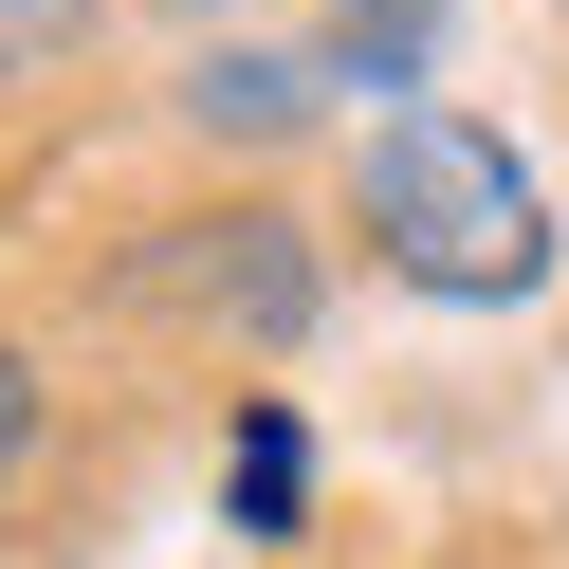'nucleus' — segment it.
Wrapping results in <instances>:
<instances>
[{"mask_svg":"<svg viewBox=\"0 0 569 569\" xmlns=\"http://www.w3.org/2000/svg\"><path fill=\"white\" fill-rule=\"evenodd\" d=\"M19 459H38V349L0 331V478H19Z\"/></svg>","mask_w":569,"mask_h":569,"instance_id":"7","label":"nucleus"},{"mask_svg":"<svg viewBox=\"0 0 569 569\" xmlns=\"http://www.w3.org/2000/svg\"><path fill=\"white\" fill-rule=\"evenodd\" d=\"M295 515H312V441H295V405H276V386H239V532L276 551Z\"/></svg>","mask_w":569,"mask_h":569,"instance_id":"5","label":"nucleus"},{"mask_svg":"<svg viewBox=\"0 0 569 569\" xmlns=\"http://www.w3.org/2000/svg\"><path fill=\"white\" fill-rule=\"evenodd\" d=\"M295 111H312L295 56H184V129H202V148H276Z\"/></svg>","mask_w":569,"mask_h":569,"instance_id":"4","label":"nucleus"},{"mask_svg":"<svg viewBox=\"0 0 569 569\" xmlns=\"http://www.w3.org/2000/svg\"><path fill=\"white\" fill-rule=\"evenodd\" d=\"M349 221H368V258L405 276V295H441V312H515V295H551V202H532V166H515V129H478V111H386L368 148H349Z\"/></svg>","mask_w":569,"mask_h":569,"instance_id":"1","label":"nucleus"},{"mask_svg":"<svg viewBox=\"0 0 569 569\" xmlns=\"http://www.w3.org/2000/svg\"><path fill=\"white\" fill-rule=\"evenodd\" d=\"M92 38H111V0H0V92H38V74H74Z\"/></svg>","mask_w":569,"mask_h":569,"instance_id":"6","label":"nucleus"},{"mask_svg":"<svg viewBox=\"0 0 569 569\" xmlns=\"http://www.w3.org/2000/svg\"><path fill=\"white\" fill-rule=\"evenodd\" d=\"M129 295L276 368V349L331 312V258H312V221H295V202H202V221H166L148 258H129Z\"/></svg>","mask_w":569,"mask_h":569,"instance_id":"2","label":"nucleus"},{"mask_svg":"<svg viewBox=\"0 0 569 569\" xmlns=\"http://www.w3.org/2000/svg\"><path fill=\"white\" fill-rule=\"evenodd\" d=\"M441 19H459V0H349L312 74H331V92H405V111H422V56H441Z\"/></svg>","mask_w":569,"mask_h":569,"instance_id":"3","label":"nucleus"}]
</instances>
